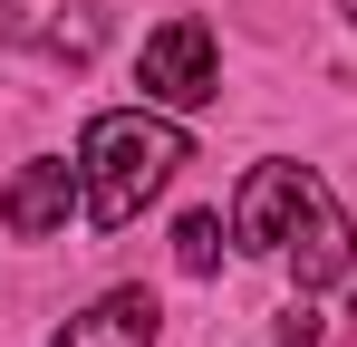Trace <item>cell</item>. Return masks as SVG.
I'll list each match as a JSON object with an SVG mask.
<instances>
[{
	"label": "cell",
	"instance_id": "2",
	"mask_svg": "<svg viewBox=\"0 0 357 347\" xmlns=\"http://www.w3.org/2000/svg\"><path fill=\"white\" fill-rule=\"evenodd\" d=\"M193 164V145H183V125L145 107H107L87 116V135H77V183H87V222L97 231H126L174 174Z\"/></svg>",
	"mask_w": 357,
	"mask_h": 347
},
{
	"label": "cell",
	"instance_id": "1",
	"mask_svg": "<svg viewBox=\"0 0 357 347\" xmlns=\"http://www.w3.org/2000/svg\"><path fill=\"white\" fill-rule=\"evenodd\" d=\"M232 241L241 251H290L299 289L348 280V261H357L348 213L328 203V183L309 164H251V183H241V203H232Z\"/></svg>",
	"mask_w": 357,
	"mask_h": 347
},
{
	"label": "cell",
	"instance_id": "7",
	"mask_svg": "<svg viewBox=\"0 0 357 347\" xmlns=\"http://www.w3.org/2000/svg\"><path fill=\"white\" fill-rule=\"evenodd\" d=\"M174 261L203 280V270H222V213H183L174 222Z\"/></svg>",
	"mask_w": 357,
	"mask_h": 347
},
{
	"label": "cell",
	"instance_id": "6",
	"mask_svg": "<svg viewBox=\"0 0 357 347\" xmlns=\"http://www.w3.org/2000/svg\"><path fill=\"white\" fill-rule=\"evenodd\" d=\"M10 39L20 49H39V58H97V39H107V20L87 10V0H59V10H39V20H10Z\"/></svg>",
	"mask_w": 357,
	"mask_h": 347
},
{
	"label": "cell",
	"instance_id": "4",
	"mask_svg": "<svg viewBox=\"0 0 357 347\" xmlns=\"http://www.w3.org/2000/svg\"><path fill=\"white\" fill-rule=\"evenodd\" d=\"M87 183H77V164H20V183H10V203H0V222H10V241H49V231L68 222V203H77Z\"/></svg>",
	"mask_w": 357,
	"mask_h": 347
},
{
	"label": "cell",
	"instance_id": "8",
	"mask_svg": "<svg viewBox=\"0 0 357 347\" xmlns=\"http://www.w3.org/2000/svg\"><path fill=\"white\" fill-rule=\"evenodd\" d=\"M338 10H348V20H357V0H338Z\"/></svg>",
	"mask_w": 357,
	"mask_h": 347
},
{
	"label": "cell",
	"instance_id": "5",
	"mask_svg": "<svg viewBox=\"0 0 357 347\" xmlns=\"http://www.w3.org/2000/svg\"><path fill=\"white\" fill-rule=\"evenodd\" d=\"M59 347H155V299L145 289H107L87 318H68Z\"/></svg>",
	"mask_w": 357,
	"mask_h": 347
},
{
	"label": "cell",
	"instance_id": "3",
	"mask_svg": "<svg viewBox=\"0 0 357 347\" xmlns=\"http://www.w3.org/2000/svg\"><path fill=\"white\" fill-rule=\"evenodd\" d=\"M135 87H145L155 107H213V97H222L213 29H203V20H165V29L135 49Z\"/></svg>",
	"mask_w": 357,
	"mask_h": 347
}]
</instances>
